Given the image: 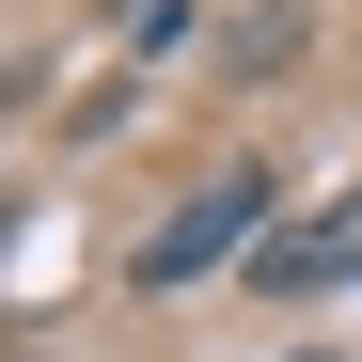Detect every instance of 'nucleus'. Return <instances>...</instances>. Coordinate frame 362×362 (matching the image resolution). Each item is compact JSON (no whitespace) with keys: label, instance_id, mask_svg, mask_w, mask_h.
Masks as SVG:
<instances>
[{"label":"nucleus","instance_id":"1","mask_svg":"<svg viewBox=\"0 0 362 362\" xmlns=\"http://www.w3.org/2000/svg\"><path fill=\"white\" fill-rule=\"evenodd\" d=\"M221 252H268V173H252V158H236L221 189H189V205H173L142 252H127V284H205Z\"/></svg>","mask_w":362,"mask_h":362},{"label":"nucleus","instance_id":"2","mask_svg":"<svg viewBox=\"0 0 362 362\" xmlns=\"http://www.w3.org/2000/svg\"><path fill=\"white\" fill-rule=\"evenodd\" d=\"M252 284H284V299H315V284H362V189H346V205H315V221H284L268 252H252Z\"/></svg>","mask_w":362,"mask_h":362},{"label":"nucleus","instance_id":"3","mask_svg":"<svg viewBox=\"0 0 362 362\" xmlns=\"http://www.w3.org/2000/svg\"><path fill=\"white\" fill-rule=\"evenodd\" d=\"M110 32H127V47H158V32H173V0H110Z\"/></svg>","mask_w":362,"mask_h":362}]
</instances>
